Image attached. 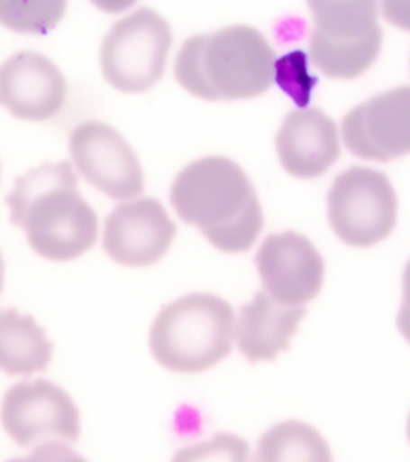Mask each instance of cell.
<instances>
[{"label":"cell","mask_w":410,"mask_h":462,"mask_svg":"<svg viewBox=\"0 0 410 462\" xmlns=\"http://www.w3.org/2000/svg\"><path fill=\"white\" fill-rule=\"evenodd\" d=\"M307 314L304 306H284L264 291L255 292L250 303L240 309L237 321V346L248 363L273 361L283 350H289L291 337Z\"/></svg>","instance_id":"obj_15"},{"label":"cell","mask_w":410,"mask_h":462,"mask_svg":"<svg viewBox=\"0 0 410 462\" xmlns=\"http://www.w3.org/2000/svg\"><path fill=\"white\" fill-rule=\"evenodd\" d=\"M178 227L159 200L142 198L122 202L107 216L103 248L122 266L145 267L163 258Z\"/></svg>","instance_id":"obj_11"},{"label":"cell","mask_w":410,"mask_h":462,"mask_svg":"<svg viewBox=\"0 0 410 462\" xmlns=\"http://www.w3.org/2000/svg\"><path fill=\"white\" fill-rule=\"evenodd\" d=\"M66 2H0V23L10 31L48 34L62 20Z\"/></svg>","instance_id":"obj_18"},{"label":"cell","mask_w":410,"mask_h":462,"mask_svg":"<svg viewBox=\"0 0 410 462\" xmlns=\"http://www.w3.org/2000/svg\"><path fill=\"white\" fill-rule=\"evenodd\" d=\"M276 53L250 25H232L187 39L175 61V78L208 101L251 99L272 86Z\"/></svg>","instance_id":"obj_3"},{"label":"cell","mask_w":410,"mask_h":462,"mask_svg":"<svg viewBox=\"0 0 410 462\" xmlns=\"http://www.w3.org/2000/svg\"><path fill=\"white\" fill-rule=\"evenodd\" d=\"M170 200L179 218L199 227L219 251H248L264 226L257 191L232 159L206 157L186 166L172 183Z\"/></svg>","instance_id":"obj_2"},{"label":"cell","mask_w":410,"mask_h":462,"mask_svg":"<svg viewBox=\"0 0 410 462\" xmlns=\"http://www.w3.org/2000/svg\"><path fill=\"white\" fill-rule=\"evenodd\" d=\"M409 108L408 86L360 104L342 122L345 146L366 161L387 162L408 153Z\"/></svg>","instance_id":"obj_12"},{"label":"cell","mask_w":410,"mask_h":462,"mask_svg":"<svg viewBox=\"0 0 410 462\" xmlns=\"http://www.w3.org/2000/svg\"><path fill=\"white\" fill-rule=\"evenodd\" d=\"M313 64L331 79L358 78L379 56L383 31L377 2H309Z\"/></svg>","instance_id":"obj_5"},{"label":"cell","mask_w":410,"mask_h":462,"mask_svg":"<svg viewBox=\"0 0 410 462\" xmlns=\"http://www.w3.org/2000/svg\"><path fill=\"white\" fill-rule=\"evenodd\" d=\"M69 151L81 176L113 200L143 193L145 179L138 155L114 126L82 123L70 134Z\"/></svg>","instance_id":"obj_9"},{"label":"cell","mask_w":410,"mask_h":462,"mask_svg":"<svg viewBox=\"0 0 410 462\" xmlns=\"http://www.w3.org/2000/svg\"><path fill=\"white\" fill-rule=\"evenodd\" d=\"M327 217L344 244L370 247L387 238L397 222V197L387 173L352 166L334 180Z\"/></svg>","instance_id":"obj_7"},{"label":"cell","mask_w":410,"mask_h":462,"mask_svg":"<svg viewBox=\"0 0 410 462\" xmlns=\"http://www.w3.org/2000/svg\"><path fill=\"white\" fill-rule=\"evenodd\" d=\"M235 334L232 306L217 295L194 292L158 313L150 331V348L168 370L197 374L232 353Z\"/></svg>","instance_id":"obj_4"},{"label":"cell","mask_w":410,"mask_h":462,"mask_svg":"<svg viewBox=\"0 0 410 462\" xmlns=\"http://www.w3.org/2000/svg\"><path fill=\"white\" fill-rule=\"evenodd\" d=\"M52 352L53 343L31 314L0 309V371L9 375L45 372Z\"/></svg>","instance_id":"obj_16"},{"label":"cell","mask_w":410,"mask_h":462,"mask_svg":"<svg viewBox=\"0 0 410 462\" xmlns=\"http://www.w3.org/2000/svg\"><path fill=\"white\" fill-rule=\"evenodd\" d=\"M5 202L10 223L23 227L28 244L42 258L69 262L96 245L98 217L78 191V179L68 159L42 162L16 177Z\"/></svg>","instance_id":"obj_1"},{"label":"cell","mask_w":410,"mask_h":462,"mask_svg":"<svg viewBox=\"0 0 410 462\" xmlns=\"http://www.w3.org/2000/svg\"><path fill=\"white\" fill-rule=\"evenodd\" d=\"M6 462H88L77 451L64 444H44L35 448L30 457H16Z\"/></svg>","instance_id":"obj_21"},{"label":"cell","mask_w":410,"mask_h":462,"mask_svg":"<svg viewBox=\"0 0 410 462\" xmlns=\"http://www.w3.org/2000/svg\"><path fill=\"white\" fill-rule=\"evenodd\" d=\"M172 45L170 24L150 7L116 22L100 47L104 78L123 93H143L165 72Z\"/></svg>","instance_id":"obj_6"},{"label":"cell","mask_w":410,"mask_h":462,"mask_svg":"<svg viewBox=\"0 0 410 462\" xmlns=\"http://www.w3.org/2000/svg\"><path fill=\"white\" fill-rule=\"evenodd\" d=\"M273 81L297 106L305 107L311 103L312 92L319 79L309 74L307 53L296 50L275 61Z\"/></svg>","instance_id":"obj_19"},{"label":"cell","mask_w":410,"mask_h":462,"mask_svg":"<svg viewBox=\"0 0 410 462\" xmlns=\"http://www.w3.org/2000/svg\"><path fill=\"white\" fill-rule=\"evenodd\" d=\"M276 143L283 168L300 179L322 176L341 155L336 123L320 108L291 111Z\"/></svg>","instance_id":"obj_14"},{"label":"cell","mask_w":410,"mask_h":462,"mask_svg":"<svg viewBox=\"0 0 410 462\" xmlns=\"http://www.w3.org/2000/svg\"><path fill=\"white\" fill-rule=\"evenodd\" d=\"M253 462H333L329 444L304 421L287 420L259 439Z\"/></svg>","instance_id":"obj_17"},{"label":"cell","mask_w":410,"mask_h":462,"mask_svg":"<svg viewBox=\"0 0 410 462\" xmlns=\"http://www.w3.org/2000/svg\"><path fill=\"white\" fill-rule=\"evenodd\" d=\"M266 294L284 306H302L318 296L325 263L309 238L286 231L266 237L255 256Z\"/></svg>","instance_id":"obj_10"},{"label":"cell","mask_w":410,"mask_h":462,"mask_svg":"<svg viewBox=\"0 0 410 462\" xmlns=\"http://www.w3.org/2000/svg\"><path fill=\"white\" fill-rule=\"evenodd\" d=\"M66 79L45 54L21 51L0 65V105L14 117L48 121L66 100Z\"/></svg>","instance_id":"obj_13"},{"label":"cell","mask_w":410,"mask_h":462,"mask_svg":"<svg viewBox=\"0 0 410 462\" xmlns=\"http://www.w3.org/2000/svg\"><path fill=\"white\" fill-rule=\"evenodd\" d=\"M5 260H3L2 253H0V292H2L3 288H5Z\"/></svg>","instance_id":"obj_22"},{"label":"cell","mask_w":410,"mask_h":462,"mask_svg":"<svg viewBox=\"0 0 410 462\" xmlns=\"http://www.w3.org/2000/svg\"><path fill=\"white\" fill-rule=\"evenodd\" d=\"M0 421L23 449L74 444L81 432L80 411L69 393L42 378L19 382L8 389L0 407Z\"/></svg>","instance_id":"obj_8"},{"label":"cell","mask_w":410,"mask_h":462,"mask_svg":"<svg viewBox=\"0 0 410 462\" xmlns=\"http://www.w3.org/2000/svg\"><path fill=\"white\" fill-rule=\"evenodd\" d=\"M0 171H2V165H0Z\"/></svg>","instance_id":"obj_23"},{"label":"cell","mask_w":410,"mask_h":462,"mask_svg":"<svg viewBox=\"0 0 410 462\" xmlns=\"http://www.w3.org/2000/svg\"><path fill=\"white\" fill-rule=\"evenodd\" d=\"M251 447L232 433H215L208 442L179 449L171 462H250Z\"/></svg>","instance_id":"obj_20"}]
</instances>
